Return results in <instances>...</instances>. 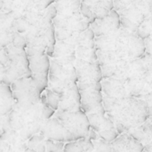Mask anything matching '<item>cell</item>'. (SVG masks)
Segmentation results:
<instances>
[{
  "mask_svg": "<svg viewBox=\"0 0 152 152\" xmlns=\"http://www.w3.org/2000/svg\"><path fill=\"white\" fill-rule=\"evenodd\" d=\"M103 106L119 134L128 133L149 119L147 103L142 99L134 97L108 99L103 97Z\"/></svg>",
  "mask_w": 152,
  "mask_h": 152,
  "instance_id": "1",
  "label": "cell"
},
{
  "mask_svg": "<svg viewBox=\"0 0 152 152\" xmlns=\"http://www.w3.org/2000/svg\"><path fill=\"white\" fill-rule=\"evenodd\" d=\"M95 47L96 50L112 51L130 61L146 54L145 40L122 27L118 31L95 38Z\"/></svg>",
  "mask_w": 152,
  "mask_h": 152,
  "instance_id": "2",
  "label": "cell"
},
{
  "mask_svg": "<svg viewBox=\"0 0 152 152\" xmlns=\"http://www.w3.org/2000/svg\"><path fill=\"white\" fill-rule=\"evenodd\" d=\"M46 121L41 101L29 108L14 107L9 117L11 126L27 138H29L30 131L37 133L39 128H43Z\"/></svg>",
  "mask_w": 152,
  "mask_h": 152,
  "instance_id": "3",
  "label": "cell"
},
{
  "mask_svg": "<svg viewBox=\"0 0 152 152\" xmlns=\"http://www.w3.org/2000/svg\"><path fill=\"white\" fill-rule=\"evenodd\" d=\"M8 56V61L1 65V82L12 85L20 78H31L29 60L26 49L18 48L12 44L4 48Z\"/></svg>",
  "mask_w": 152,
  "mask_h": 152,
  "instance_id": "4",
  "label": "cell"
},
{
  "mask_svg": "<svg viewBox=\"0 0 152 152\" xmlns=\"http://www.w3.org/2000/svg\"><path fill=\"white\" fill-rule=\"evenodd\" d=\"M77 83V70L74 65L64 64L51 58L48 88L59 96Z\"/></svg>",
  "mask_w": 152,
  "mask_h": 152,
  "instance_id": "5",
  "label": "cell"
},
{
  "mask_svg": "<svg viewBox=\"0 0 152 152\" xmlns=\"http://www.w3.org/2000/svg\"><path fill=\"white\" fill-rule=\"evenodd\" d=\"M54 116L67 128L75 141L85 139L89 136L91 131L90 122L87 115L81 109L73 112L58 110L55 112Z\"/></svg>",
  "mask_w": 152,
  "mask_h": 152,
  "instance_id": "6",
  "label": "cell"
},
{
  "mask_svg": "<svg viewBox=\"0 0 152 152\" xmlns=\"http://www.w3.org/2000/svg\"><path fill=\"white\" fill-rule=\"evenodd\" d=\"M15 99V106L19 108H29L41 101V95L32 78H20L11 85Z\"/></svg>",
  "mask_w": 152,
  "mask_h": 152,
  "instance_id": "7",
  "label": "cell"
},
{
  "mask_svg": "<svg viewBox=\"0 0 152 152\" xmlns=\"http://www.w3.org/2000/svg\"><path fill=\"white\" fill-rule=\"evenodd\" d=\"M91 129L99 134V136L104 141L111 143L120 134L118 133L113 121L109 117L105 108L87 115Z\"/></svg>",
  "mask_w": 152,
  "mask_h": 152,
  "instance_id": "8",
  "label": "cell"
},
{
  "mask_svg": "<svg viewBox=\"0 0 152 152\" xmlns=\"http://www.w3.org/2000/svg\"><path fill=\"white\" fill-rule=\"evenodd\" d=\"M49 57L50 56L47 55L28 57L31 78L41 96L49 86V72L51 65V58Z\"/></svg>",
  "mask_w": 152,
  "mask_h": 152,
  "instance_id": "9",
  "label": "cell"
},
{
  "mask_svg": "<svg viewBox=\"0 0 152 152\" xmlns=\"http://www.w3.org/2000/svg\"><path fill=\"white\" fill-rule=\"evenodd\" d=\"M75 68L77 70V83H98L102 82L103 80L102 67L99 61L92 63L77 58L75 62Z\"/></svg>",
  "mask_w": 152,
  "mask_h": 152,
  "instance_id": "10",
  "label": "cell"
},
{
  "mask_svg": "<svg viewBox=\"0 0 152 152\" xmlns=\"http://www.w3.org/2000/svg\"><path fill=\"white\" fill-rule=\"evenodd\" d=\"M42 133L43 137H45L48 141L56 142L69 143L75 141L71 133L54 116L45 122L42 128Z\"/></svg>",
  "mask_w": 152,
  "mask_h": 152,
  "instance_id": "11",
  "label": "cell"
},
{
  "mask_svg": "<svg viewBox=\"0 0 152 152\" xmlns=\"http://www.w3.org/2000/svg\"><path fill=\"white\" fill-rule=\"evenodd\" d=\"M121 27L120 14L116 10H112L108 17L102 20H96L91 24L90 28L94 30L95 38H98L118 31Z\"/></svg>",
  "mask_w": 152,
  "mask_h": 152,
  "instance_id": "12",
  "label": "cell"
},
{
  "mask_svg": "<svg viewBox=\"0 0 152 152\" xmlns=\"http://www.w3.org/2000/svg\"><path fill=\"white\" fill-rule=\"evenodd\" d=\"M81 110L86 115L98 112L104 108L102 91L95 90H80Z\"/></svg>",
  "mask_w": 152,
  "mask_h": 152,
  "instance_id": "13",
  "label": "cell"
},
{
  "mask_svg": "<svg viewBox=\"0 0 152 152\" xmlns=\"http://www.w3.org/2000/svg\"><path fill=\"white\" fill-rule=\"evenodd\" d=\"M102 95L108 99H123L131 97L125 81L121 79L110 78L102 81Z\"/></svg>",
  "mask_w": 152,
  "mask_h": 152,
  "instance_id": "14",
  "label": "cell"
},
{
  "mask_svg": "<svg viewBox=\"0 0 152 152\" xmlns=\"http://www.w3.org/2000/svg\"><path fill=\"white\" fill-rule=\"evenodd\" d=\"M59 98V110L65 112H73L81 109V94L77 83L61 94Z\"/></svg>",
  "mask_w": 152,
  "mask_h": 152,
  "instance_id": "15",
  "label": "cell"
},
{
  "mask_svg": "<svg viewBox=\"0 0 152 152\" xmlns=\"http://www.w3.org/2000/svg\"><path fill=\"white\" fill-rule=\"evenodd\" d=\"M112 152H143L144 146L129 133L120 134L111 142Z\"/></svg>",
  "mask_w": 152,
  "mask_h": 152,
  "instance_id": "16",
  "label": "cell"
},
{
  "mask_svg": "<svg viewBox=\"0 0 152 152\" xmlns=\"http://www.w3.org/2000/svg\"><path fill=\"white\" fill-rule=\"evenodd\" d=\"M129 133L136 141L142 143L144 147L152 142V122L148 119L142 125L129 131Z\"/></svg>",
  "mask_w": 152,
  "mask_h": 152,
  "instance_id": "17",
  "label": "cell"
},
{
  "mask_svg": "<svg viewBox=\"0 0 152 152\" xmlns=\"http://www.w3.org/2000/svg\"><path fill=\"white\" fill-rule=\"evenodd\" d=\"M15 106V99L10 85L1 83V116L12 112Z\"/></svg>",
  "mask_w": 152,
  "mask_h": 152,
  "instance_id": "18",
  "label": "cell"
},
{
  "mask_svg": "<svg viewBox=\"0 0 152 152\" xmlns=\"http://www.w3.org/2000/svg\"><path fill=\"white\" fill-rule=\"evenodd\" d=\"M63 152H96L89 136L65 144Z\"/></svg>",
  "mask_w": 152,
  "mask_h": 152,
  "instance_id": "19",
  "label": "cell"
},
{
  "mask_svg": "<svg viewBox=\"0 0 152 152\" xmlns=\"http://www.w3.org/2000/svg\"><path fill=\"white\" fill-rule=\"evenodd\" d=\"M81 0H55L58 14H71L80 11Z\"/></svg>",
  "mask_w": 152,
  "mask_h": 152,
  "instance_id": "20",
  "label": "cell"
},
{
  "mask_svg": "<svg viewBox=\"0 0 152 152\" xmlns=\"http://www.w3.org/2000/svg\"><path fill=\"white\" fill-rule=\"evenodd\" d=\"M89 138L92 141L96 152H112L111 143L102 139L99 134L95 133L93 129H91L90 131Z\"/></svg>",
  "mask_w": 152,
  "mask_h": 152,
  "instance_id": "21",
  "label": "cell"
},
{
  "mask_svg": "<svg viewBox=\"0 0 152 152\" xmlns=\"http://www.w3.org/2000/svg\"><path fill=\"white\" fill-rule=\"evenodd\" d=\"M77 58L85 60L87 62H97L98 56H97V50L95 48L85 47V46H78L77 48Z\"/></svg>",
  "mask_w": 152,
  "mask_h": 152,
  "instance_id": "22",
  "label": "cell"
},
{
  "mask_svg": "<svg viewBox=\"0 0 152 152\" xmlns=\"http://www.w3.org/2000/svg\"><path fill=\"white\" fill-rule=\"evenodd\" d=\"M41 99H43L44 101H45L47 103V105L51 108H53L54 111H58L59 110V105H60V98H59V95L56 94L55 92H53L49 88H47L44 91L43 95L41 96Z\"/></svg>",
  "mask_w": 152,
  "mask_h": 152,
  "instance_id": "23",
  "label": "cell"
},
{
  "mask_svg": "<svg viewBox=\"0 0 152 152\" xmlns=\"http://www.w3.org/2000/svg\"><path fill=\"white\" fill-rule=\"evenodd\" d=\"M80 13H81V14L83 15L84 18H86V19L90 21L91 24L94 23L97 20L96 17L94 16V13L92 6L87 4H86V3L82 2L81 6H80Z\"/></svg>",
  "mask_w": 152,
  "mask_h": 152,
  "instance_id": "24",
  "label": "cell"
},
{
  "mask_svg": "<svg viewBox=\"0 0 152 152\" xmlns=\"http://www.w3.org/2000/svg\"><path fill=\"white\" fill-rule=\"evenodd\" d=\"M12 45L18 48H27V42L25 37L17 31H13L12 35Z\"/></svg>",
  "mask_w": 152,
  "mask_h": 152,
  "instance_id": "25",
  "label": "cell"
},
{
  "mask_svg": "<svg viewBox=\"0 0 152 152\" xmlns=\"http://www.w3.org/2000/svg\"><path fill=\"white\" fill-rule=\"evenodd\" d=\"M121 25H122V28L136 34L140 29V26L138 24H136L135 22H134L133 21H131L130 19L126 17H121Z\"/></svg>",
  "mask_w": 152,
  "mask_h": 152,
  "instance_id": "26",
  "label": "cell"
},
{
  "mask_svg": "<svg viewBox=\"0 0 152 152\" xmlns=\"http://www.w3.org/2000/svg\"><path fill=\"white\" fill-rule=\"evenodd\" d=\"M57 15H58V12H57L55 4H51L48 8L45 10V18L49 24H53V22L56 18Z\"/></svg>",
  "mask_w": 152,
  "mask_h": 152,
  "instance_id": "27",
  "label": "cell"
},
{
  "mask_svg": "<svg viewBox=\"0 0 152 152\" xmlns=\"http://www.w3.org/2000/svg\"><path fill=\"white\" fill-rule=\"evenodd\" d=\"M62 142H56L53 141L46 142V149L48 152H61L63 151L65 145Z\"/></svg>",
  "mask_w": 152,
  "mask_h": 152,
  "instance_id": "28",
  "label": "cell"
},
{
  "mask_svg": "<svg viewBox=\"0 0 152 152\" xmlns=\"http://www.w3.org/2000/svg\"><path fill=\"white\" fill-rule=\"evenodd\" d=\"M142 99H143L146 103H147V107H148V116L149 119L152 118V91L148 93L147 95H145Z\"/></svg>",
  "mask_w": 152,
  "mask_h": 152,
  "instance_id": "29",
  "label": "cell"
},
{
  "mask_svg": "<svg viewBox=\"0 0 152 152\" xmlns=\"http://www.w3.org/2000/svg\"><path fill=\"white\" fill-rule=\"evenodd\" d=\"M81 1L83 3H86V4L91 5V6H94V5H96V4H98L103 1H106V0H81Z\"/></svg>",
  "mask_w": 152,
  "mask_h": 152,
  "instance_id": "30",
  "label": "cell"
},
{
  "mask_svg": "<svg viewBox=\"0 0 152 152\" xmlns=\"http://www.w3.org/2000/svg\"><path fill=\"white\" fill-rule=\"evenodd\" d=\"M143 152H152V142H151L150 144H148L147 146L144 147Z\"/></svg>",
  "mask_w": 152,
  "mask_h": 152,
  "instance_id": "31",
  "label": "cell"
},
{
  "mask_svg": "<svg viewBox=\"0 0 152 152\" xmlns=\"http://www.w3.org/2000/svg\"><path fill=\"white\" fill-rule=\"evenodd\" d=\"M150 120H151V122H152V118H151V119H150Z\"/></svg>",
  "mask_w": 152,
  "mask_h": 152,
  "instance_id": "32",
  "label": "cell"
}]
</instances>
